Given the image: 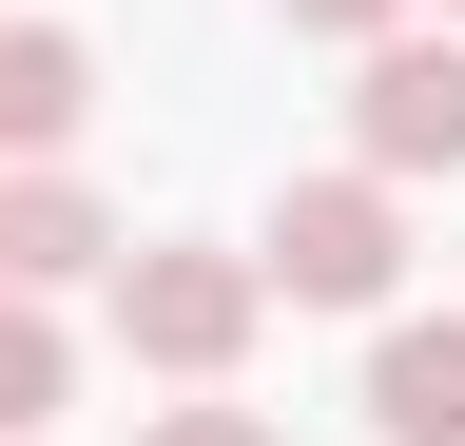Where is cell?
Masks as SVG:
<instances>
[{
    "mask_svg": "<svg viewBox=\"0 0 465 446\" xmlns=\"http://www.w3.org/2000/svg\"><path fill=\"white\" fill-rule=\"evenodd\" d=\"M252 253H194V233H116V350L174 369V388H213L232 350H252Z\"/></svg>",
    "mask_w": 465,
    "mask_h": 446,
    "instance_id": "1",
    "label": "cell"
},
{
    "mask_svg": "<svg viewBox=\"0 0 465 446\" xmlns=\"http://www.w3.org/2000/svg\"><path fill=\"white\" fill-rule=\"evenodd\" d=\"M388 272H407V194L388 175H291L272 233H252V292H291V311H388Z\"/></svg>",
    "mask_w": 465,
    "mask_h": 446,
    "instance_id": "2",
    "label": "cell"
},
{
    "mask_svg": "<svg viewBox=\"0 0 465 446\" xmlns=\"http://www.w3.org/2000/svg\"><path fill=\"white\" fill-rule=\"evenodd\" d=\"M349 136H369V175H465V39H369V97H349Z\"/></svg>",
    "mask_w": 465,
    "mask_h": 446,
    "instance_id": "3",
    "label": "cell"
},
{
    "mask_svg": "<svg viewBox=\"0 0 465 446\" xmlns=\"http://www.w3.org/2000/svg\"><path fill=\"white\" fill-rule=\"evenodd\" d=\"M78 272H116V213L58 155H0V292H78Z\"/></svg>",
    "mask_w": 465,
    "mask_h": 446,
    "instance_id": "4",
    "label": "cell"
},
{
    "mask_svg": "<svg viewBox=\"0 0 465 446\" xmlns=\"http://www.w3.org/2000/svg\"><path fill=\"white\" fill-rule=\"evenodd\" d=\"M78 117H97V59L58 20H0V155H58Z\"/></svg>",
    "mask_w": 465,
    "mask_h": 446,
    "instance_id": "5",
    "label": "cell"
},
{
    "mask_svg": "<svg viewBox=\"0 0 465 446\" xmlns=\"http://www.w3.org/2000/svg\"><path fill=\"white\" fill-rule=\"evenodd\" d=\"M369 427H388V446H465V311L369 350Z\"/></svg>",
    "mask_w": 465,
    "mask_h": 446,
    "instance_id": "6",
    "label": "cell"
},
{
    "mask_svg": "<svg viewBox=\"0 0 465 446\" xmlns=\"http://www.w3.org/2000/svg\"><path fill=\"white\" fill-rule=\"evenodd\" d=\"M58 388H78L58 311H39V292H0V446H39V427H58Z\"/></svg>",
    "mask_w": 465,
    "mask_h": 446,
    "instance_id": "7",
    "label": "cell"
},
{
    "mask_svg": "<svg viewBox=\"0 0 465 446\" xmlns=\"http://www.w3.org/2000/svg\"><path fill=\"white\" fill-rule=\"evenodd\" d=\"M272 20H291V39H388L407 0H272Z\"/></svg>",
    "mask_w": 465,
    "mask_h": 446,
    "instance_id": "8",
    "label": "cell"
},
{
    "mask_svg": "<svg viewBox=\"0 0 465 446\" xmlns=\"http://www.w3.org/2000/svg\"><path fill=\"white\" fill-rule=\"evenodd\" d=\"M136 446H272V427H252V408H155Z\"/></svg>",
    "mask_w": 465,
    "mask_h": 446,
    "instance_id": "9",
    "label": "cell"
},
{
    "mask_svg": "<svg viewBox=\"0 0 465 446\" xmlns=\"http://www.w3.org/2000/svg\"><path fill=\"white\" fill-rule=\"evenodd\" d=\"M446 20H465V0H446Z\"/></svg>",
    "mask_w": 465,
    "mask_h": 446,
    "instance_id": "10",
    "label": "cell"
}]
</instances>
